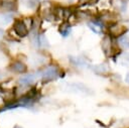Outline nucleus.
<instances>
[{
	"mask_svg": "<svg viewBox=\"0 0 129 128\" xmlns=\"http://www.w3.org/2000/svg\"><path fill=\"white\" fill-rule=\"evenodd\" d=\"M125 81H126V83L129 85V73H127V75H126V77H125Z\"/></svg>",
	"mask_w": 129,
	"mask_h": 128,
	"instance_id": "14",
	"label": "nucleus"
},
{
	"mask_svg": "<svg viewBox=\"0 0 129 128\" xmlns=\"http://www.w3.org/2000/svg\"><path fill=\"white\" fill-rule=\"evenodd\" d=\"M13 128H22V127H20V126H18V125H15Z\"/></svg>",
	"mask_w": 129,
	"mask_h": 128,
	"instance_id": "16",
	"label": "nucleus"
},
{
	"mask_svg": "<svg viewBox=\"0 0 129 128\" xmlns=\"http://www.w3.org/2000/svg\"><path fill=\"white\" fill-rule=\"evenodd\" d=\"M3 36V30H1L0 29V39H1V37Z\"/></svg>",
	"mask_w": 129,
	"mask_h": 128,
	"instance_id": "15",
	"label": "nucleus"
},
{
	"mask_svg": "<svg viewBox=\"0 0 129 128\" xmlns=\"http://www.w3.org/2000/svg\"><path fill=\"white\" fill-rule=\"evenodd\" d=\"M118 43L123 48H129V37L127 35H122L118 38Z\"/></svg>",
	"mask_w": 129,
	"mask_h": 128,
	"instance_id": "11",
	"label": "nucleus"
},
{
	"mask_svg": "<svg viewBox=\"0 0 129 128\" xmlns=\"http://www.w3.org/2000/svg\"><path fill=\"white\" fill-rule=\"evenodd\" d=\"M36 77H37V75H33V74H23L17 81L18 86H20L22 88L30 87L34 84Z\"/></svg>",
	"mask_w": 129,
	"mask_h": 128,
	"instance_id": "3",
	"label": "nucleus"
},
{
	"mask_svg": "<svg viewBox=\"0 0 129 128\" xmlns=\"http://www.w3.org/2000/svg\"><path fill=\"white\" fill-rule=\"evenodd\" d=\"M8 70L14 74H25L27 71V67L23 61L19 59H15L9 65Z\"/></svg>",
	"mask_w": 129,
	"mask_h": 128,
	"instance_id": "4",
	"label": "nucleus"
},
{
	"mask_svg": "<svg viewBox=\"0 0 129 128\" xmlns=\"http://www.w3.org/2000/svg\"><path fill=\"white\" fill-rule=\"evenodd\" d=\"M17 7V0H0V8L10 12L14 11Z\"/></svg>",
	"mask_w": 129,
	"mask_h": 128,
	"instance_id": "5",
	"label": "nucleus"
},
{
	"mask_svg": "<svg viewBox=\"0 0 129 128\" xmlns=\"http://www.w3.org/2000/svg\"><path fill=\"white\" fill-rule=\"evenodd\" d=\"M86 1H88V0H81V2H86Z\"/></svg>",
	"mask_w": 129,
	"mask_h": 128,
	"instance_id": "17",
	"label": "nucleus"
},
{
	"mask_svg": "<svg viewBox=\"0 0 129 128\" xmlns=\"http://www.w3.org/2000/svg\"><path fill=\"white\" fill-rule=\"evenodd\" d=\"M88 26L95 33H101L102 32V24L99 23L98 21H91V22H89Z\"/></svg>",
	"mask_w": 129,
	"mask_h": 128,
	"instance_id": "9",
	"label": "nucleus"
},
{
	"mask_svg": "<svg viewBox=\"0 0 129 128\" xmlns=\"http://www.w3.org/2000/svg\"><path fill=\"white\" fill-rule=\"evenodd\" d=\"M71 25L69 24V23H62L60 26H59V28H58V31H59V33L62 35V36H68L69 34H70V32H71Z\"/></svg>",
	"mask_w": 129,
	"mask_h": 128,
	"instance_id": "10",
	"label": "nucleus"
},
{
	"mask_svg": "<svg viewBox=\"0 0 129 128\" xmlns=\"http://www.w3.org/2000/svg\"><path fill=\"white\" fill-rule=\"evenodd\" d=\"M121 62L124 66H129V52H124L121 55Z\"/></svg>",
	"mask_w": 129,
	"mask_h": 128,
	"instance_id": "13",
	"label": "nucleus"
},
{
	"mask_svg": "<svg viewBox=\"0 0 129 128\" xmlns=\"http://www.w3.org/2000/svg\"><path fill=\"white\" fill-rule=\"evenodd\" d=\"M13 30L16 33V35H18L19 37H24L28 34V28L25 24V22L23 20H15L13 23Z\"/></svg>",
	"mask_w": 129,
	"mask_h": 128,
	"instance_id": "2",
	"label": "nucleus"
},
{
	"mask_svg": "<svg viewBox=\"0 0 129 128\" xmlns=\"http://www.w3.org/2000/svg\"><path fill=\"white\" fill-rule=\"evenodd\" d=\"M71 60H72V62H73L74 65H76V66H80V67L85 66V63H86L85 59L82 58V57H71Z\"/></svg>",
	"mask_w": 129,
	"mask_h": 128,
	"instance_id": "12",
	"label": "nucleus"
},
{
	"mask_svg": "<svg viewBox=\"0 0 129 128\" xmlns=\"http://www.w3.org/2000/svg\"><path fill=\"white\" fill-rule=\"evenodd\" d=\"M12 20V14L9 12H4L0 14V24L1 25H7Z\"/></svg>",
	"mask_w": 129,
	"mask_h": 128,
	"instance_id": "8",
	"label": "nucleus"
},
{
	"mask_svg": "<svg viewBox=\"0 0 129 128\" xmlns=\"http://www.w3.org/2000/svg\"><path fill=\"white\" fill-rule=\"evenodd\" d=\"M101 46L106 54H110V52L112 51V40L108 35L103 38V40L101 42Z\"/></svg>",
	"mask_w": 129,
	"mask_h": 128,
	"instance_id": "6",
	"label": "nucleus"
},
{
	"mask_svg": "<svg viewBox=\"0 0 129 128\" xmlns=\"http://www.w3.org/2000/svg\"><path fill=\"white\" fill-rule=\"evenodd\" d=\"M93 71L97 74H107L110 71V68L108 67L107 63H100V65H96L93 68Z\"/></svg>",
	"mask_w": 129,
	"mask_h": 128,
	"instance_id": "7",
	"label": "nucleus"
},
{
	"mask_svg": "<svg viewBox=\"0 0 129 128\" xmlns=\"http://www.w3.org/2000/svg\"><path fill=\"white\" fill-rule=\"evenodd\" d=\"M58 75H59V72H58L57 67L52 66V65L46 66L38 74L40 80L43 81V82H51V81H54V80H56L58 78Z\"/></svg>",
	"mask_w": 129,
	"mask_h": 128,
	"instance_id": "1",
	"label": "nucleus"
}]
</instances>
